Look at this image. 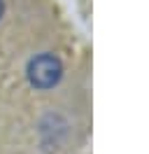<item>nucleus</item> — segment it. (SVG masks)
<instances>
[{
  "label": "nucleus",
  "mask_w": 149,
  "mask_h": 154,
  "mask_svg": "<svg viewBox=\"0 0 149 154\" xmlns=\"http://www.w3.org/2000/svg\"><path fill=\"white\" fill-rule=\"evenodd\" d=\"M28 82L35 89H51L61 79V61L51 54H40L28 63Z\"/></svg>",
  "instance_id": "obj_1"
},
{
  "label": "nucleus",
  "mask_w": 149,
  "mask_h": 154,
  "mask_svg": "<svg viewBox=\"0 0 149 154\" xmlns=\"http://www.w3.org/2000/svg\"><path fill=\"white\" fill-rule=\"evenodd\" d=\"M2 14H5V0H0V19H2Z\"/></svg>",
  "instance_id": "obj_2"
}]
</instances>
